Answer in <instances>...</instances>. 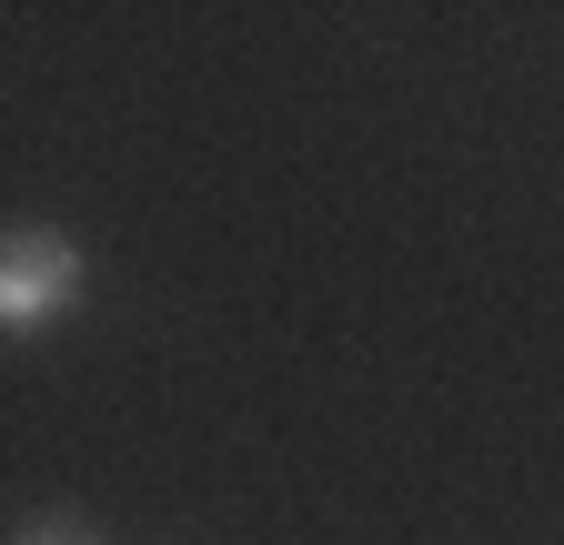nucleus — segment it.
<instances>
[{"label": "nucleus", "instance_id": "obj_2", "mask_svg": "<svg viewBox=\"0 0 564 545\" xmlns=\"http://www.w3.org/2000/svg\"><path fill=\"white\" fill-rule=\"evenodd\" d=\"M11 545H101V525H82V515H61V505H51V515H21Z\"/></svg>", "mask_w": 564, "mask_h": 545}, {"label": "nucleus", "instance_id": "obj_1", "mask_svg": "<svg viewBox=\"0 0 564 545\" xmlns=\"http://www.w3.org/2000/svg\"><path fill=\"white\" fill-rule=\"evenodd\" d=\"M91 303V253L70 243L61 223H11L0 233V333L11 344H31V333H51L61 313Z\"/></svg>", "mask_w": 564, "mask_h": 545}]
</instances>
